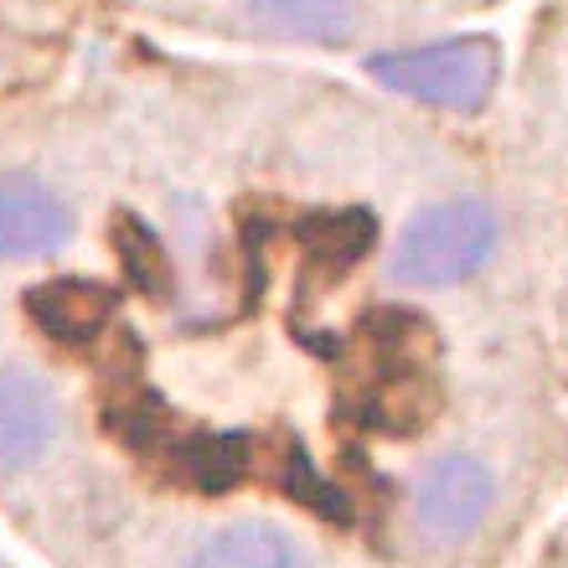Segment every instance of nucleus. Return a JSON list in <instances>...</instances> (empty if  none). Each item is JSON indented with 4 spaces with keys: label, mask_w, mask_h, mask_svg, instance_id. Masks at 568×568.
Listing matches in <instances>:
<instances>
[{
    "label": "nucleus",
    "mask_w": 568,
    "mask_h": 568,
    "mask_svg": "<svg viewBox=\"0 0 568 568\" xmlns=\"http://www.w3.org/2000/svg\"><path fill=\"white\" fill-rule=\"evenodd\" d=\"M120 248H124V274H130V284H135V290H145L150 300L165 295V284H171V264H165L161 239H155L145 223L124 217V223H120Z\"/></svg>",
    "instance_id": "nucleus-11"
},
{
    "label": "nucleus",
    "mask_w": 568,
    "mask_h": 568,
    "mask_svg": "<svg viewBox=\"0 0 568 568\" xmlns=\"http://www.w3.org/2000/svg\"><path fill=\"white\" fill-rule=\"evenodd\" d=\"M192 568H300L295 542L270 523H233L192 554Z\"/></svg>",
    "instance_id": "nucleus-7"
},
{
    "label": "nucleus",
    "mask_w": 568,
    "mask_h": 568,
    "mask_svg": "<svg viewBox=\"0 0 568 568\" xmlns=\"http://www.w3.org/2000/svg\"><path fill=\"white\" fill-rule=\"evenodd\" d=\"M73 239V212L47 181L0 176V258H42Z\"/></svg>",
    "instance_id": "nucleus-5"
},
{
    "label": "nucleus",
    "mask_w": 568,
    "mask_h": 568,
    "mask_svg": "<svg viewBox=\"0 0 568 568\" xmlns=\"http://www.w3.org/2000/svg\"><path fill=\"white\" fill-rule=\"evenodd\" d=\"M181 470L202 486V491H227L248 476V439L239 434H196L181 445Z\"/></svg>",
    "instance_id": "nucleus-10"
},
{
    "label": "nucleus",
    "mask_w": 568,
    "mask_h": 568,
    "mask_svg": "<svg viewBox=\"0 0 568 568\" xmlns=\"http://www.w3.org/2000/svg\"><path fill=\"white\" fill-rule=\"evenodd\" d=\"M491 470L470 455H445L434 460L419 480V496H414V517L429 538L439 542H460L470 538L486 511H491Z\"/></svg>",
    "instance_id": "nucleus-3"
},
{
    "label": "nucleus",
    "mask_w": 568,
    "mask_h": 568,
    "mask_svg": "<svg viewBox=\"0 0 568 568\" xmlns=\"http://www.w3.org/2000/svg\"><path fill=\"white\" fill-rule=\"evenodd\" d=\"M367 73L404 99L449 109V114H476L491 104V89L501 78V47L491 37H449V42L383 52L367 62Z\"/></svg>",
    "instance_id": "nucleus-1"
},
{
    "label": "nucleus",
    "mask_w": 568,
    "mask_h": 568,
    "mask_svg": "<svg viewBox=\"0 0 568 568\" xmlns=\"http://www.w3.org/2000/svg\"><path fill=\"white\" fill-rule=\"evenodd\" d=\"M295 239L305 243V254L315 258V264H326V270H352L367 248H373L377 239V223L373 212L362 207H346V212H311V217H300Z\"/></svg>",
    "instance_id": "nucleus-9"
},
{
    "label": "nucleus",
    "mask_w": 568,
    "mask_h": 568,
    "mask_svg": "<svg viewBox=\"0 0 568 568\" xmlns=\"http://www.w3.org/2000/svg\"><path fill=\"white\" fill-rule=\"evenodd\" d=\"M248 11L295 42H346L357 27V0H248Z\"/></svg>",
    "instance_id": "nucleus-8"
},
{
    "label": "nucleus",
    "mask_w": 568,
    "mask_h": 568,
    "mask_svg": "<svg viewBox=\"0 0 568 568\" xmlns=\"http://www.w3.org/2000/svg\"><path fill=\"white\" fill-rule=\"evenodd\" d=\"M62 408L37 373L0 367V476H16L47 455L58 439Z\"/></svg>",
    "instance_id": "nucleus-4"
},
{
    "label": "nucleus",
    "mask_w": 568,
    "mask_h": 568,
    "mask_svg": "<svg viewBox=\"0 0 568 568\" xmlns=\"http://www.w3.org/2000/svg\"><path fill=\"white\" fill-rule=\"evenodd\" d=\"M27 311L52 342L78 346V342H93V336L109 326L114 290H109V284H93V280H52V284H37V290H31Z\"/></svg>",
    "instance_id": "nucleus-6"
},
{
    "label": "nucleus",
    "mask_w": 568,
    "mask_h": 568,
    "mask_svg": "<svg viewBox=\"0 0 568 568\" xmlns=\"http://www.w3.org/2000/svg\"><path fill=\"white\" fill-rule=\"evenodd\" d=\"M496 248V212L476 196L460 202H439L424 207L404 227L398 248L388 254V274L404 290H439V284H460L491 258Z\"/></svg>",
    "instance_id": "nucleus-2"
}]
</instances>
